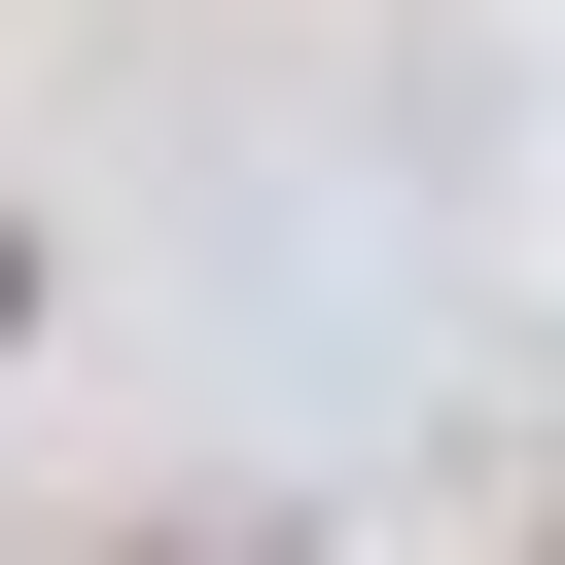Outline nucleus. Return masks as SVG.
Masks as SVG:
<instances>
[{
	"mask_svg": "<svg viewBox=\"0 0 565 565\" xmlns=\"http://www.w3.org/2000/svg\"><path fill=\"white\" fill-rule=\"evenodd\" d=\"M0 318H35V212H0Z\"/></svg>",
	"mask_w": 565,
	"mask_h": 565,
	"instance_id": "1",
	"label": "nucleus"
}]
</instances>
